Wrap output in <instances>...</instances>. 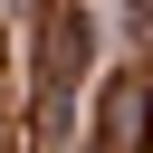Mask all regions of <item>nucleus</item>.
I'll return each instance as SVG.
<instances>
[{
	"label": "nucleus",
	"instance_id": "f257e3e1",
	"mask_svg": "<svg viewBox=\"0 0 153 153\" xmlns=\"http://www.w3.org/2000/svg\"><path fill=\"white\" fill-rule=\"evenodd\" d=\"M143 105H153V86L115 76V96H105V153H143Z\"/></svg>",
	"mask_w": 153,
	"mask_h": 153
}]
</instances>
